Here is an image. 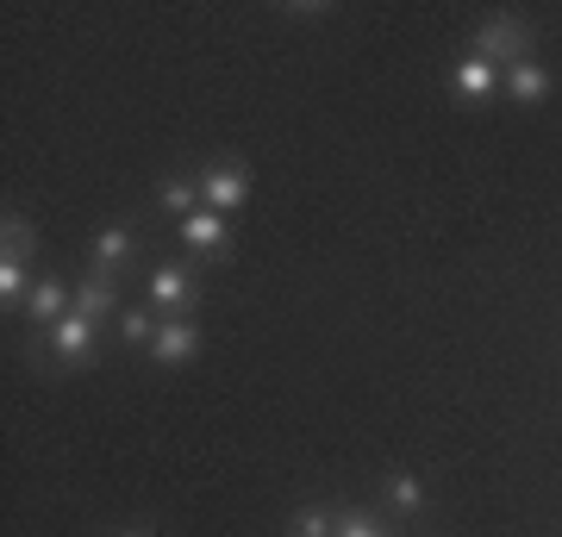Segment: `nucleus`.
Here are the masks:
<instances>
[{"mask_svg":"<svg viewBox=\"0 0 562 537\" xmlns=\"http://www.w3.org/2000/svg\"><path fill=\"white\" fill-rule=\"evenodd\" d=\"M150 206H157V213H169V220H194V213H201V181L194 176H162L157 181V194H150Z\"/></svg>","mask_w":562,"mask_h":537,"instance_id":"13","label":"nucleus"},{"mask_svg":"<svg viewBox=\"0 0 562 537\" xmlns=\"http://www.w3.org/2000/svg\"><path fill=\"white\" fill-rule=\"evenodd\" d=\"M201 318H157V338H150V350L144 357L157 362V369H188V362L201 357Z\"/></svg>","mask_w":562,"mask_h":537,"instance_id":"8","label":"nucleus"},{"mask_svg":"<svg viewBox=\"0 0 562 537\" xmlns=\"http://www.w3.org/2000/svg\"><path fill=\"white\" fill-rule=\"evenodd\" d=\"M176 238H181V250H188V262H225L232 257V220L213 213V206H201L194 220H181Z\"/></svg>","mask_w":562,"mask_h":537,"instance_id":"6","label":"nucleus"},{"mask_svg":"<svg viewBox=\"0 0 562 537\" xmlns=\"http://www.w3.org/2000/svg\"><path fill=\"white\" fill-rule=\"evenodd\" d=\"M101 332L106 325L69 313V318H57L50 332L25 338V357H32V369H44V376H76V369H88V362L101 357Z\"/></svg>","mask_w":562,"mask_h":537,"instance_id":"1","label":"nucleus"},{"mask_svg":"<svg viewBox=\"0 0 562 537\" xmlns=\"http://www.w3.org/2000/svg\"><path fill=\"white\" fill-rule=\"evenodd\" d=\"M338 537H401L382 506H338Z\"/></svg>","mask_w":562,"mask_h":537,"instance_id":"16","label":"nucleus"},{"mask_svg":"<svg viewBox=\"0 0 562 537\" xmlns=\"http://www.w3.org/2000/svg\"><path fill=\"white\" fill-rule=\"evenodd\" d=\"M469 51L482 63H494V69H513V63H525V57H538V32H531V20L525 13H487L475 32H469Z\"/></svg>","mask_w":562,"mask_h":537,"instance_id":"3","label":"nucleus"},{"mask_svg":"<svg viewBox=\"0 0 562 537\" xmlns=\"http://www.w3.org/2000/svg\"><path fill=\"white\" fill-rule=\"evenodd\" d=\"M288 537H338V506H301L288 518Z\"/></svg>","mask_w":562,"mask_h":537,"instance_id":"17","label":"nucleus"},{"mask_svg":"<svg viewBox=\"0 0 562 537\" xmlns=\"http://www.w3.org/2000/svg\"><path fill=\"white\" fill-rule=\"evenodd\" d=\"M501 100H513V107H543V100H550V69H543L538 57L513 63L501 76Z\"/></svg>","mask_w":562,"mask_h":537,"instance_id":"12","label":"nucleus"},{"mask_svg":"<svg viewBox=\"0 0 562 537\" xmlns=\"http://www.w3.org/2000/svg\"><path fill=\"white\" fill-rule=\"evenodd\" d=\"M375 506H382L394 525H419V518L431 513V488H425L413 469H394V476L375 481Z\"/></svg>","mask_w":562,"mask_h":537,"instance_id":"7","label":"nucleus"},{"mask_svg":"<svg viewBox=\"0 0 562 537\" xmlns=\"http://www.w3.org/2000/svg\"><path fill=\"white\" fill-rule=\"evenodd\" d=\"M144 306L157 318H201V306H206L201 262H188V257L150 262V269H144Z\"/></svg>","mask_w":562,"mask_h":537,"instance_id":"2","label":"nucleus"},{"mask_svg":"<svg viewBox=\"0 0 562 537\" xmlns=\"http://www.w3.org/2000/svg\"><path fill=\"white\" fill-rule=\"evenodd\" d=\"M150 338H157V313H150V306H144V300H125L120 306V318H113V344H120V350H150Z\"/></svg>","mask_w":562,"mask_h":537,"instance_id":"14","label":"nucleus"},{"mask_svg":"<svg viewBox=\"0 0 562 537\" xmlns=\"http://www.w3.org/2000/svg\"><path fill=\"white\" fill-rule=\"evenodd\" d=\"M88 269L125 281L132 269H138V232H132V225H101L94 244H88Z\"/></svg>","mask_w":562,"mask_h":537,"instance_id":"9","label":"nucleus"},{"mask_svg":"<svg viewBox=\"0 0 562 537\" xmlns=\"http://www.w3.org/2000/svg\"><path fill=\"white\" fill-rule=\"evenodd\" d=\"M0 257H13V262L38 257V225L25 220L20 206H7V213H0Z\"/></svg>","mask_w":562,"mask_h":537,"instance_id":"15","label":"nucleus"},{"mask_svg":"<svg viewBox=\"0 0 562 537\" xmlns=\"http://www.w3.org/2000/svg\"><path fill=\"white\" fill-rule=\"evenodd\" d=\"M443 88H450L457 107H487V100H501V69L482 63L475 51H457L450 69H443Z\"/></svg>","mask_w":562,"mask_h":537,"instance_id":"5","label":"nucleus"},{"mask_svg":"<svg viewBox=\"0 0 562 537\" xmlns=\"http://www.w3.org/2000/svg\"><path fill=\"white\" fill-rule=\"evenodd\" d=\"M120 288L125 281H113V276H94V269H88V276L76 281V313L81 318H94V325H113V318H120Z\"/></svg>","mask_w":562,"mask_h":537,"instance_id":"11","label":"nucleus"},{"mask_svg":"<svg viewBox=\"0 0 562 537\" xmlns=\"http://www.w3.org/2000/svg\"><path fill=\"white\" fill-rule=\"evenodd\" d=\"M194 181H201V206H213V213H225V220H238L244 206H250V163L238 157H213L194 169Z\"/></svg>","mask_w":562,"mask_h":537,"instance_id":"4","label":"nucleus"},{"mask_svg":"<svg viewBox=\"0 0 562 537\" xmlns=\"http://www.w3.org/2000/svg\"><path fill=\"white\" fill-rule=\"evenodd\" d=\"M106 537H162V532L150 525V518H125V525H113Z\"/></svg>","mask_w":562,"mask_h":537,"instance_id":"18","label":"nucleus"},{"mask_svg":"<svg viewBox=\"0 0 562 537\" xmlns=\"http://www.w3.org/2000/svg\"><path fill=\"white\" fill-rule=\"evenodd\" d=\"M76 313V281H63V276H38V288H32V300H25V325H32V338L38 332H50L57 318Z\"/></svg>","mask_w":562,"mask_h":537,"instance_id":"10","label":"nucleus"}]
</instances>
